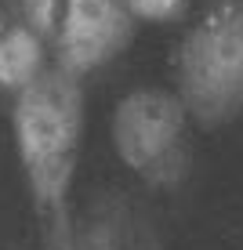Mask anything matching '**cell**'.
Masks as SVG:
<instances>
[{
	"instance_id": "6da1fadb",
	"label": "cell",
	"mask_w": 243,
	"mask_h": 250,
	"mask_svg": "<svg viewBox=\"0 0 243 250\" xmlns=\"http://www.w3.org/2000/svg\"><path fill=\"white\" fill-rule=\"evenodd\" d=\"M80 80L62 65L40 73L29 87H22L19 105H15L19 149L33 192L47 207H58L69 188L76 167V145H80Z\"/></svg>"
},
{
	"instance_id": "7a4b0ae2",
	"label": "cell",
	"mask_w": 243,
	"mask_h": 250,
	"mask_svg": "<svg viewBox=\"0 0 243 250\" xmlns=\"http://www.w3.org/2000/svg\"><path fill=\"white\" fill-rule=\"evenodd\" d=\"M181 105L218 127L243 113V0H221L181 47Z\"/></svg>"
},
{
	"instance_id": "3957f363",
	"label": "cell",
	"mask_w": 243,
	"mask_h": 250,
	"mask_svg": "<svg viewBox=\"0 0 243 250\" xmlns=\"http://www.w3.org/2000/svg\"><path fill=\"white\" fill-rule=\"evenodd\" d=\"M185 105L167 91H134L112 116V142L145 182L167 185L185 170Z\"/></svg>"
},
{
	"instance_id": "277c9868",
	"label": "cell",
	"mask_w": 243,
	"mask_h": 250,
	"mask_svg": "<svg viewBox=\"0 0 243 250\" xmlns=\"http://www.w3.org/2000/svg\"><path fill=\"white\" fill-rule=\"evenodd\" d=\"M134 37V19L116 0H69L58 33V62L66 73L80 76L88 69L120 55Z\"/></svg>"
},
{
	"instance_id": "5b68a950",
	"label": "cell",
	"mask_w": 243,
	"mask_h": 250,
	"mask_svg": "<svg viewBox=\"0 0 243 250\" xmlns=\"http://www.w3.org/2000/svg\"><path fill=\"white\" fill-rule=\"evenodd\" d=\"M40 76V40L33 29H7L0 37V83L29 87Z\"/></svg>"
},
{
	"instance_id": "8992f818",
	"label": "cell",
	"mask_w": 243,
	"mask_h": 250,
	"mask_svg": "<svg viewBox=\"0 0 243 250\" xmlns=\"http://www.w3.org/2000/svg\"><path fill=\"white\" fill-rule=\"evenodd\" d=\"M189 0H124V11L131 19H153V22H171L185 11Z\"/></svg>"
},
{
	"instance_id": "52a82bcc",
	"label": "cell",
	"mask_w": 243,
	"mask_h": 250,
	"mask_svg": "<svg viewBox=\"0 0 243 250\" xmlns=\"http://www.w3.org/2000/svg\"><path fill=\"white\" fill-rule=\"evenodd\" d=\"M15 4L22 7V15L37 29V37L51 29V22H55V0H15Z\"/></svg>"
},
{
	"instance_id": "ba28073f",
	"label": "cell",
	"mask_w": 243,
	"mask_h": 250,
	"mask_svg": "<svg viewBox=\"0 0 243 250\" xmlns=\"http://www.w3.org/2000/svg\"><path fill=\"white\" fill-rule=\"evenodd\" d=\"M116 4H124V0H116Z\"/></svg>"
}]
</instances>
